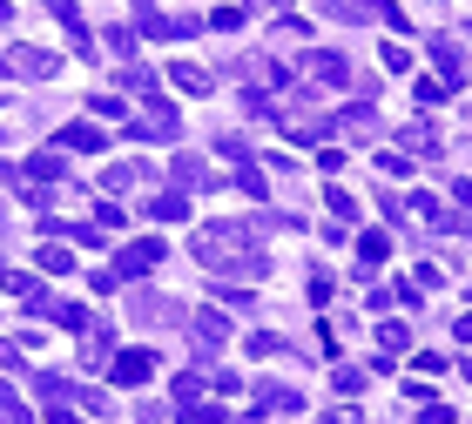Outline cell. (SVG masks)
I'll return each instance as SVG.
<instances>
[{
	"instance_id": "6da1fadb",
	"label": "cell",
	"mask_w": 472,
	"mask_h": 424,
	"mask_svg": "<svg viewBox=\"0 0 472 424\" xmlns=\"http://www.w3.org/2000/svg\"><path fill=\"white\" fill-rule=\"evenodd\" d=\"M149 371H155L149 350H122V357H115V384H149Z\"/></svg>"
},
{
	"instance_id": "7a4b0ae2",
	"label": "cell",
	"mask_w": 472,
	"mask_h": 424,
	"mask_svg": "<svg viewBox=\"0 0 472 424\" xmlns=\"http://www.w3.org/2000/svg\"><path fill=\"white\" fill-rule=\"evenodd\" d=\"M155 263H162V242H136V249L122 257V276H149Z\"/></svg>"
},
{
	"instance_id": "3957f363",
	"label": "cell",
	"mask_w": 472,
	"mask_h": 424,
	"mask_svg": "<svg viewBox=\"0 0 472 424\" xmlns=\"http://www.w3.org/2000/svg\"><path fill=\"white\" fill-rule=\"evenodd\" d=\"M149 216H155V223H183L189 202H183V196H155V202H149Z\"/></svg>"
},
{
	"instance_id": "277c9868",
	"label": "cell",
	"mask_w": 472,
	"mask_h": 424,
	"mask_svg": "<svg viewBox=\"0 0 472 424\" xmlns=\"http://www.w3.org/2000/svg\"><path fill=\"white\" fill-rule=\"evenodd\" d=\"M21 75H54V54H34V47H21Z\"/></svg>"
},
{
	"instance_id": "5b68a950",
	"label": "cell",
	"mask_w": 472,
	"mask_h": 424,
	"mask_svg": "<svg viewBox=\"0 0 472 424\" xmlns=\"http://www.w3.org/2000/svg\"><path fill=\"white\" fill-rule=\"evenodd\" d=\"M68 149H102V128H88V121H75V128H68Z\"/></svg>"
},
{
	"instance_id": "8992f818",
	"label": "cell",
	"mask_w": 472,
	"mask_h": 424,
	"mask_svg": "<svg viewBox=\"0 0 472 424\" xmlns=\"http://www.w3.org/2000/svg\"><path fill=\"white\" fill-rule=\"evenodd\" d=\"M176 81H183L189 94H203V88H210V75H203V68H176Z\"/></svg>"
},
{
	"instance_id": "52a82bcc",
	"label": "cell",
	"mask_w": 472,
	"mask_h": 424,
	"mask_svg": "<svg viewBox=\"0 0 472 424\" xmlns=\"http://www.w3.org/2000/svg\"><path fill=\"white\" fill-rule=\"evenodd\" d=\"M324 424H358V411H331V418H324Z\"/></svg>"
},
{
	"instance_id": "ba28073f",
	"label": "cell",
	"mask_w": 472,
	"mask_h": 424,
	"mask_svg": "<svg viewBox=\"0 0 472 424\" xmlns=\"http://www.w3.org/2000/svg\"><path fill=\"white\" fill-rule=\"evenodd\" d=\"M47 424H75V418H68V411H54V418H47Z\"/></svg>"
}]
</instances>
